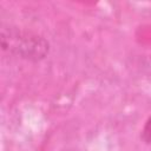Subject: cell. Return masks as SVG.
Returning <instances> with one entry per match:
<instances>
[{
    "mask_svg": "<svg viewBox=\"0 0 151 151\" xmlns=\"http://www.w3.org/2000/svg\"><path fill=\"white\" fill-rule=\"evenodd\" d=\"M142 138L144 142L146 143H151V117L147 119L145 126H144V130H143V133H142Z\"/></svg>",
    "mask_w": 151,
    "mask_h": 151,
    "instance_id": "1",
    "label": "cell"
}]
</instances>
